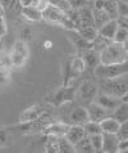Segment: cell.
<instances>
[{"label":"cell","mask_w":128,"mask_h":153,"mask_svg":"<svg viewBox=\"0 0 128 153\" xmlns=\"http://www.w3.org/2000/svg\"><path fill=\"white\" fill-rule=\"evenodd\" d=\"M100 63L101 65H118V63H127L128 50L127 44L110 41L104 48L99 50Z\"/></svg>","instance_id":"obj_1"},{"label":"cell","mask_w":128,"mask_h":153,"mask_svg":"<svg viewBox=\"0 0 128 153\" xmlns=\"http://www.w3.org/2000/svg\"><path fill=\"white\" fill-rule=\"evenodd\" d=\"M99 93L102 94L122 98L123 102H127L128 95V82L126 79V75L119 76L114 79H106V80H99Z\"/></svg>","instance_id":"obj_2"},{"label":"cell","mask_w":128,"mask_h":153,"mask_svg":"<svg viewBox=\"0 0 128 153\" xmlns=\"http://www.w3.org/2000/svg\"><path fill=\"white\" fill-rule=\"evenodd\" d=\"M55 121V117L50 112L46 111L45 113H42L41 116H38L37 118L28 122H18V125L13 126V129H15L17 131H19L23 135H35V134H42L46 127L51 125Z\"/></svg>","instance_id":"obj_3"},{"label":"cell","mask_w":128,"mask_h":153,"mask_svg":"<svg viewBox=\"0 0 128 153\" xmlns=\"http://www.w3.org/2000/svg\"><path fill=\"white\" fill-rule=\"evenodd\" d=\"M86 65H85L82 57L79 56H71L67 58V61L64 62L63 66V86H69L72 82L76 81V79H78L81 75L86 71Z\"/></svg>","instance_id":"obj_4"},{"label":"cell","mask_w":128,"mask_h":153,"mask_svg":"<svg viewBox=\"0 0 128 153\" xmlns=\"http://www.w3.org/2000/svg\"><path fill=\"white\" fill-rule=\"evenodd\" d=\"M76 91L77 88L73 86V85H69V86H63L62 85L57 90L49 93L44 99L51 107H62L63 104L76 100Z\"/></svg>","instance_id":"obj_5"},{"label":"cell","mask_w":128,"mask_h":153,"mask_svg":"<svg viewBox=\"0 0 128 153\" xmlns=\"http://www.w3.org/2000/svg\"><path fill=\"white\" fill-rule=\"evenodd\" d=\"M29 57V49L27 42H24L22 40H17L14 41V44L12 45V50L8 57L10 67L14 68H22V67L27 63Z\"/></svg>","instance_id":"obj_6"},{"label":"cell","mask_w":128,"mask_h":153,"mask_svg":"<svg viewBox=\"0 0 128 153\" xmlns=\"http://www.w3.org/2000/svg\"><path fill=\"white\" fill-rule=\"evenodd\" d=\"M127 63H118V65H101L100 63L93 68V75L97 80H106L127 75Z\"/></svg>","instance_id":"obj_7"},{"label":"cell","mask_w":128,"mask_h":153,"mask_svg":"<svg viewBox=\"0 0 128 153\" xmlns=\"http://www.w3.org/2000/svg\"><path fill=\"white\" fill-rule=\"evenodd\" d=\"M99 93V85L92 80H86L77 88L76 91V99H78L79 103L82 104H90L92 103L95 97Z\"/></svg>","instance_id":"obj_8"},{"label":"cell","mask_w":128,"mask_h":153,"mask_svg":"<svg viewBox=\"0 0 128 153\" xmlns=\"http://www.w3.org/2000/svg\"><path fill=\"white\" fill-rule=\"evenodd\" d=\"M41 13H42V21H46L48 23H51V25H58V26L63 27L64 22L67 21L65 12L54 5H50V4H48V7Z\"/></svg>","instance_id":"obj_9"},{"label":"cell","mask_w":128,"mask_h":153,"mask_svg":"<svg viewBox=\"0 0 128 153\" xmlns=\"http://www.w3.org/2000/svg\"><path fill=\"white\" fill-rule=\"evenodd\" d=\"M68 40L72 42V45L78 50V52H83V50L88 49H95V44L92 41H88L86 39H83L76 30H65Z\"/></svg>","instance_id":"obj_10"},{"label":"cell","mask_w":128,"mask_h":153,"mask_svg":"<svg viewBox=\"0 0 128 153\" xmlns=\"http://www.w3.org/2000/svg\"><path fill=\"white\" fill-rule=\"evenodd\" d=\"M93 102H95L96 104H99L100 107H102L104 109H106L108 112L112 113L123 100H122V98H115V97L102 94V93H97V95L95 97Z\"/></svg>","instance_id":"obj_11"},{"label":"cell","mask_w":128,"mask_h":153,"mask_svg":"<svg viewBox=\"0 0 128 153\" xmlns=\"http://www.w3.org/2000/svg\"><path fill=\"white\" fill-rule=\"evenodd\" d=\"M117 28H118L117 19H108L102 26L97 28V36L106 41H113V37L115 35Z\"/></svg>","instance_id":"obj_12"},{"label":"cell","mask_w":128,"mask_h":153,"mask_svg":"<svg viewBox=\"0 0 128 153\" xmlns=\"http://www.w3.org/2000/svg\"><path fill=\"white\" fill-rule=\"evenodd\" d=\"M87 113H88V120L90 121H95V122H100L101 120H104L105 117L110 116V112H108L106 109L100 107L99 104H96L95 102L90 103L86 105Z\"/></svg>","instance_id":"obj_13"},{"label":"cell","mask_w":128,"mask_h":153,"mask_svg":"<svg viewBox=\"0 0 128 153\" xmlns=\"http://www.w3.org/2000/svg\"><path fill=\"white\" fill-rule=\"evenodd\" d=\"M68 122H63V121H54L51 125H49L46 129L42 131V135H54V137H64L67 134L68 129H69Z\"/></svg>","instance_id":"obj_14"},{"label":"cell","mask_w":128,"mask_h":153,"mask_svg":"<svg viewBox=\"0 0 128 153\" xmlns=\"http://www.w3.org/2000/svg\"><path fill=\"white\" fill-rule=\"evenodd\" d=\"M88 121V113L85 105H77V107L69 114V122L71 125H83Z\"/></svg>","instance_id":"obj_15"},{"label":"cell","mask_w":128,"mask_h":153,"mask_svg":"<svg viewBox=\"0 0 128 153\" xmlns=\"http://www.w3.org/2000/svg\"><path fill=\"white\" fill-rule=\"evenodd\" d=\"M46 109L44 107H41L40 104H35V105H31L29 108L24 109V111L19 114L18 117V122H28V121H32L37 118L38 116H41L42 113H45Z\"/></svg>","instance_id":"obj_16"},{"label":"cell","mask_w":128,"mask_h":153,"mask_svg":"<svg viewBox=\"0 0 128 153\" xmlns=\"http://www.w3.org/2000/svg\"><path fill=\"white\" fill-rule=\"evenodd\" d=\"M79 56L82 57L85 65L88 68H95L96 66L100 65V53L96 49H88L79 52Z\"/></svg>","instance_id":"obj_17"},{"label":"cell","mask_w":128,"mask_h":153,"mask_svg":"<svg viewBox=\"0 0 128 153\" xmlns=\"http://www.w3.org/2000/svg\"><path fill=\"white\" fill-rule=\"evenodd\" d=\"M117 146H118V138L115 137V134L102 133V148H101V152L115 153L117 152Z\"/></svg>","instance_id":"obj_18"},{"label":"cell","mask_w":128,"mask_h":153,"mask_svg":"<svg viewBox=\"0 0 128 153\" xmlns=\"http://www.w3.org/2000/svg\"><path fill=\"white\" fill-rule=\"evenodd\" d=\"M85 129H83V125H69V129H68L67 134L64 135L69 142L73 144L77 143L78 140H81L85 137Z\"/></svg>","instance_id":"obj_19"},{"label":"cell","mask_w":128,"mask_h":153,"mask_svg":"<svg viewBox=\"0 0 128 153\" xmlns=\"http://www.w3.org/2000/svg\"><path fill=\"white\" fill-rule=\"evenodd\" d=\"M78 12V18H79V26H95L93 25V14H92V9L88 5L82 7L79 9H77Z\"/></svg>","instance_id":"obj_20"},{"label":"cell","mask_w":128,"mask_h":153,"mask_svg":"<svg viewBox=\"0 0 128 153\" xmlns=\"http://www.w3.org/2000/svg\"><path fill=\"white\" fill-rule=\"evenodd\" d=\"M99 124H100V127H101L102 133L115 134V133H117V130L119 129V125H121V122H118L112 116H108V117H105L104 120H101Z\"/></svg>","instance_id":"obj_21"},{"label":"cell","mask_w":128,"mask_h":153,"mask_svg":"<svg viewBox=\"0 0 128 153\" xmlns=\"http://www.w3.org/2000/svg\"><path fill=\"white\" fill-rule=\"evenodd\" d=\"M22 16L29 22H40L42 21V13L36 7H23L22 8Z\"/></svg>","instance_id":"obj_22"},{"label":"cell","mask_w":128,"mask_h":153,"mask_svg":"<svg viewBox=\"0 0 128 153\" xmlns=\"http://www.w3.org/2000/svg\"><path fill=\"white\" fill-rule=\"evenodd\" d=\"M112 117L115 118L118 122H124L128 121V103L127 102H122L117 108L112 112Z\"/></svg>","instance_id":"obj_23"},{"label":"cell","mask_w":128,"mask_h":153,"mask_svg":"<svg viewBox=\"0 0 128 153\" xmlns=\"http://www.w3.org/2000/svg\"><path fill=\"white\" fill-rule=\"evenodd\" d=\"M74 152H78V153H95L93 148L91 146V142H90V138L87 135L78 140L76 144H74Z\"/></svg>","instance_id":"obj_24"},{"label":"cell","mask_w":128,"mask_h":153,"mask_svg":"<svg viewBox=\"0 0 128 153\" xmlns=\"http://www.w3.org/2000/svg\"><path fill=\"white\" fill-rule=\"evenodd\" d=\"M83 39H86L88 41H92L97 37V28L95 26H81L76 30Z\"/></svg>","instance_id":"obj_25"},{"label":"cell","mask_w":128,"mask_h":153,"mask_svg":"<svg viewBox=\"0 0 128 153\" xmlns=\"http://www.w3.org/2000/svg\"><path fill=\"white\" fill-rule=\"evenodd\" d=\"M45 152L46 153H59L58 138L54 135H45Z\"/></svg>","instance_id":"obj_26"},{"label":"cell","mask_w":128,"mask_h":153,"mask_svg":"<svg viewBox=\"0 0 128 153\" xmlns=\"http://www.w3.org/2000/svg\"><path fill=\"white\" fill-rule=\"evenodd\" d=\"M104 12L110 19H117V0H104Z\"/></svg>","instance_id":"obj_27"},{"label":"cell","mask_w":128,"mask_h":153,"mask_svg":"<svg viewBox=\"0 0 128 153\" xmlns=\"http://www.w3.org/2000/svg\"><path fill=\"white\" fill-rule=\"evenodd\" d=\"M12 80L10 66L9 65H0V88L7 86Z\"/></svg>","instance_id":"obj_28"},{"label":"cell","mask_w":128,"mask_h":153,"mask_svg":"<svg viewBox=\"0 0 128 153\" xmlns=\"http://www.w3.org/2000/svg\"><path fill=\"white\" fill-rule=\"evenodd\" d=\"M58 144H59V153H74V146L65 137H59Z\"/></svg>","instance_id":"obj_29"},{"label":"cell","mask_w":128,"mask_h":153,"mask_svg":"<svg viewBox=\"0 0 128 153\" xmlns=\"http://www.w3.org/2000/svg\"><path fill=\"white\" fill-rule=\"evenodd\" d=\"M83 129H85V134L90 137V135H93V134H100L102 133L100 124L99 122H95V121H87L86 124H83Z\"/></svg>","instance_id":"obj_30"},{"label":"cell","mask_w":128,"mask_h":153,"mask_svg":"<svg viewBox=\"0 0 128 153\" xmlns=\"http://www.w3.org/2000/svg\"><path fill=\"white\" fill-rule=\"evenodd\" d=\"M127 40H128V27L118 26L115 35L113 37V41L121 42V44H127Z\"/></svg>","instance_id":"obj_31"},{"label":"cell","mask_w":128,"mask_h":153,"mask_svg":"<svg viewBox=\"0 0 128 153\" xmlns=\"http://www.w3.org/2000/svg\"><path fill=\"white\" fill-rule=\"evenodd\" d=\"M92 14H93V25H95V27L96 26H102L106 21L110 19L108 16H106V13L104 10H95V9H92Z\"/></svg>","instance_id":"obj_32"},{"label":"cell","mask_w":128,"mask_h":153,"mask_svg":"<svg viewBox=\"0 0 128 153\" xmlns=\"http://www.w3.org/2000/svg\"><path fill=\"white\" fill-rule=\"evenodd\" d=\"M88 138H90V142H91V146L93 148V151L95 152H101V148H102V133L90 135Z\"/></svg>","instance_id":"obj_33"},{"label":"cell","mask_w":128,"mask_h":153,"mask_svg":"<svg viewBox=\"0 0 128 153\" xmlns=\"http://www.w3.org/2000/svg\"><path fill=\"white\" fill-rule=\"evenodd\" d=\"M115 137L118 138V140H128V121H124L119 125Z\"/></svg>","instance_id":"obj_34"},{"label":"cell","mask_w":128,"mask_h":153,"mask_svg":"<svg viewBox=\"0 0 128 153\" xmlns=\"http://www.w3.org/2000/svg\"><path fill=\"white\" fill-rule=\"evenodd\" d=\"M117 13L118 17L122 18H128V3L123 0H117ZM117 17V18H118Z\"/></svg>","instance_id":"obj_35"},{"label":"cell","mask_w":128,"mask_h":153,"mask_svg":"<svg viewBox=\"0 0 128 153\" xmlns=\"http://www.w3.org/2000/svg\"><path fill=\"white\" fill-rule=\"evenodd\" d=\"M32 36H33V30L31 27L26 26L21 30V40L24 41V42H28L32 40Z\"/></svg>","instance_id":"obj_36"},{"label":"cell","mask_w":128,"mask_h":153,"mask_svg":"<svg viewBox=\"0 0 128 153\" xmlns=\"http://www.w3.org/2000/svg\"><path fill=\"white\" fill-rule=\"evenodd\" d=\"M48 3L50 4V5L57 7V8H59V9L64 10V12L71 9V7H69V4H68L67 0H48Z\"/></svg>","instance_id":"obj_37"},{"label":"cell","mask_w":128,"mask_h":153,"mask_svg":"<svg viewBox=\"0 0 128 153\" xmlns=\"http://www.w3.org/2000/svg\"><path fill=\"white\" fill-rule=\"evenodd\" d=\"M9 140V133H8V127H0V148L5 147Z\"/></svg>","instance_id":"obj_38"},{"label":"cell","mask_w":128,"mask_h":153,"mask_svg":"<svg viewBox=\"0 0 128 153\" xmlns=\"http://www.w3.org/2000/svg\"><path fill=\"white\" fill-rule=\"evenodd\" d=\"M0 3L4 7V9H8V10H15V8L19 4L18 0H0Z\"/></svg>","instance_id":"obj_39"},{"label":"cell","mask_w":128,"mask_h":153,"mask_svg":"<svg viewBox=\"0 0 128 153\" xmlns=\"http://www.w3.org/2000/svg\"><path fill=\"white\" fill-rule=\"evenodd\" d=\"M72 9H79L82 7L88 5V0H67Z\"/></svg>","instance_id":"obj_40"},{"label":"cell","mask_w":128,"mask_h":153,"mask_svg":"<svg viewBox=\"0 0 128 153\" xmlns=\"http://www.w3.org/2000/svg\"><path fill=\"white\" fill-rule=\"evenodd\" d=\"M8 32V25H7V21L4 18V16H0V37H3L7 35Z\"/></svg>","instance_id":"obj_41"},{"label":"cell","mask_w":128,"mask_h":153,"mask_svg":"<svg viewBox=\"0 0 128 153\" xmlns=\"http://www.w3.org/2000/svg\"><path fill=\"white\" fill-rule=\"evenodd\" d=\"M128 151V140H118L117 152L115 153H124Z\"/></svg>","instance_id":"obj_42"},{"label":"cell","mask_w":128,"mask_h":153,"mask_svg":"<svg viewBox=\"0 0 128 153\" xmlns=\"http://www.w3.org/2000/svg\"><path fill=\"white\" fill-rule=\"evenodd\" d=\"M95 10H104V0H95L93 1V8Z\"/></svg>","instance_id":"obj_43"},{"label":"cell","mask_w":128,"mask_h":153,"mask_svg":"<svg viewBox=\"0 0 128 153\" xmlns=\"http://www.w3.org/2000/svg\"><path fill=\"white\" fill-rule=\"evenodd\" d=\"M44 48L45 49H51L53 48V41L51 40H45L44 41Z\"/></svg>","instance_id":"obj_44"},{"label":"cell","mask_w":128,"mask_h":153,"mask_svg":"<svg viewBox=\"0 0 128 153\" xmlns=\"http://www.w3.org/2000/svg\"><path fill=\"white\" fill-rule=\"evenodd\" d=\"M3 57H4V45H3L1 37H0V62L3 61Z\"/></svg>","instance_id":"obj_45"},{"label":"cell","mask_w":128,"mask_h":153,"mask_svg":"<svg viewBox=\"0 0 128 153\" xmlns=\"http://www.w3.org/2000/svg\"><path fill=\"white\" fill-rule=\"evenodd\" d=\"M4 10L5 9H4V7L1 5V3H0V16H4Z\"/></svg>","instance_id":"obj_46"}]
</instances>
